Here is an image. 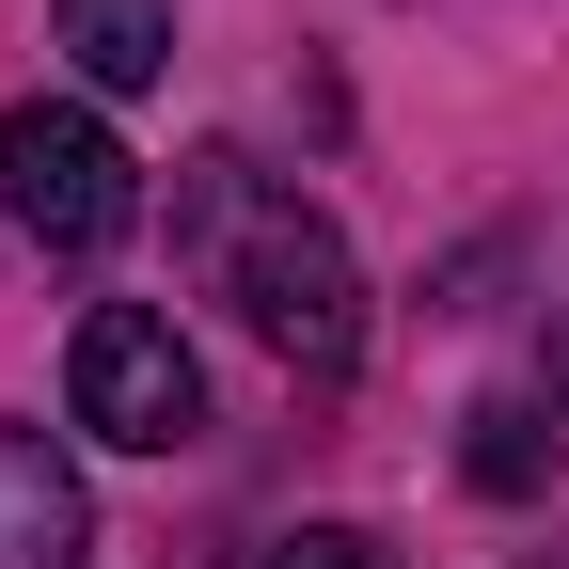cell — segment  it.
<instances>
[{
  "label": "cell",
  "mask_w": 569,
  "mask_h": 569,
  "mask_svg": "<svg viewBox=\"0 0 569 569\" xmlns=\"http://www.w3.org/2000/svg\"><path fill=\"white\" fill-rule=\"evenodd\" d=\"M174 253L206 269V301H238V332L284 380H348L365 365V269L301 190H253V159H190L174 174Z\"/></svg>",
  "instance_id": "1"
},
{
  "label": "cell",
  "mask_w": 569,
  "mask_h": 569,
  "mask_svg": "<svg viewBox=\"0 0 569 569\" xmlns=\"http://www.w3.org/2000/svg\"><path fill=\"white\" fill-rule=\"evenodd\" d=\"M0 222L48 238V253H111L142 222V159L80 96H17V111H0Z\"/></svg>",
  "instance_id": "2"
},
{
  "label": "cell",
  "mask_w": 569,
  "mask_h": 569,
  "mask_svg": "<svg viewBox=\"0 0 569 569\" xmlns=\"http://www.w3.org/2000/svg\"><path fill=\"white\" fill-rule=\"evenodd\" d=\"M63 411L127 459H174V443H206V365H190V332L159 301H96L80 348H63Z\"/></svg>",
  "instance_id": "3"
},
{
  "label": "cell",
  "mask_w": 569,
  "mask_h": 569,
  "mask_svg": "<svg viewBox=\"0 0 569 569\" xmlns=\"http://www.w3.org/2000/svg\"><path fill=\"white\" fill-rule=\"evenodd\" d=\"M96 507H80V459L48 427H0V569H80Z\"/></svg>",
  "instance_id": "4"
},
{
  "label": "cell",
  "mask_w": 569,
  "mask_h": 569,
  "mask_svg": "<svg viewBox=\"0 0 569 569\" xmlns=\"http://www.w3.org/2000/svg\"><path fill=\"white\" fill-rule=\"evenodd\" d=\"M48 32L80 48V80H96V96H142V80H174V0H63Z\"/></svg>",
  "instance_id": "5"
},
{
  "label": "cell",
  "mask_w": 569,
  "mask_h": 569,
  "mask_svg": "<svg viewBox=\"0 0 569 569\" xmlns=\"http://www.w3.org/2000/svg\"><path fill=\"white\" fill-rule=\"evenodd\" d=\"M459 459H475V490H490V507H522V490L553 475V443H538V411H522V396H490V411H475V443H459Z\"/></svg>",
  "instance_id": "6"
},
{
  "label": "cell",
  "mask_w": 569,
  "mask_h": 569,
  "mask_svg": "<svg viewBox=\"0 0 569 569\" xmlns=\"http://www.w3.org/2000/svg\"><path fill=\"white\" fill-rule=\"evenodd\" d=\"M269 569H380V553L348 538V522H301V538H269Z\"/></svg>",
  "instance_id": "7"
},
{
  "label": "cell",
  "mask_w": 569,
  "mask_h": 569,
  "mask_svg": "<svg viewBox=\"0 0 569 569\" xmlns=\"http://www.w3.org/2000/svg\"><path fill=\"white\" fill-rule=\"evenodd\" d=\"M538 380H553V427H569V317H553V348H538Z\"/></svg>",
  "instance_id": "8"
}]
</instances>
